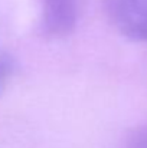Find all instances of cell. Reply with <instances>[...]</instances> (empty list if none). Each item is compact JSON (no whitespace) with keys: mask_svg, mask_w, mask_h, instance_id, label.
<instances>
[{"mask_svg":"<svg viewBox=\"0 0 147 148\" xmlns=\"http://www.w3.org/2000/svg\"><path fill=\"white\" fill-rule=\"evenodd\" d=\"M104 12L123 36L147 42V0H104Z\"/></svg>","mask_w":147,"mask_h":148,"instance_id":"6da1fadb","label":"cell"},{"mask_svg":"<svg viewBox=\"0 0 147 148\" xmlns=\"http://www.w3.org/2000/svg\"><path fill=\"white\" fill-rule=\"evenodd\" d=\"M82 0H41V30L48 39H63L78 26Z\"/></svg>","mask_w":147,"mask_h":148,"instance_id":"7a4b0ae2","label":"cell"},{"mask_svg":"<svg viewBox=\"0 0 147 148\" xmlns=\"http://www.w3.org/2000/svg\"><path fill=\"white\" fill-rule=\"evenodd\" d=\"M13 72V62L6 52L0 49V94L6 89Z\"/></svg>","mask_w":147,"mask_h":148,"instance_id":"3957f363","label":"cell"},{"mask_svg":"<svg viewBox=\"0 0 147 148\" xmlns=\"http://www.w3.org/2000/svg\"><path fill=\"white\" fill-rule=\"evenodd\" d=\"M123 148H147V127H140L130 132Z\"/></svg>","mask_w":147,"mask_h":148,"instance_id":"277c9868","label":"cell"}]
</instances>
